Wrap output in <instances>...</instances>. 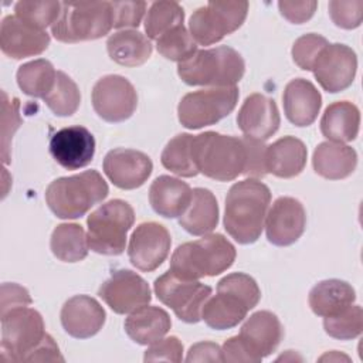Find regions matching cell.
Returning a JSON list of instances; mask_svg holds the SVG:
<instances>
[{"label": "cell", "mask_w": 363, "mask_h": 363, "mask_svg": "<svg viewBox=\"0 0 363 363\" xmlns=\"http://www.w3.org/2000/svg\"><path fill=\"white\" fill-rule=\"evenodd\" d=\"M271 191L258 179L233 184L225 197L224 228L238 244L255 242L264 228Z\"/></svg>", "instance_id": "1"}, {"label": "cell", "mask_w": 363, "mask_h": 363, "mask_svg": "<svg viewBox=\"0 0 363 363\" xmlns=\"http://www.w3.org/2000/svg\"><path fill=\"white\" fill-rule=\"evenodd\" d=\"M235 255V247L223 234H206L179 245L172 254L169 269L184 279L216 277L234 264Z\"/></svg>", "instance_id": "2"}, {"label": "cell", "mask_w": 363, "mask_h": 363, "mask_svg": "<svg viewBox=\"0 0 363 363\" xmlns=\"http://www.w3.org/2000/svg\"><path fill=\"white\" fill-rule=\"evenodd\" d=\"M244 72V58L238 51L227 45L197 50L190 58L177 65L179 77L191 86H235Z\"/></svg>", "instance_id": "3"}, {"label": "cell", "mask_w": 363, "mask_h": 363, "mask_svg": "<svg viewBox=\"0 0 363 363\" xmlns=\"http://www.w3.org/2000/svg\"><path fill=\"white\" fill-rule=\"evenodd\" d=\"M108 193L104 177L96 170H85L51 182L45 190V201L58 218L71 220L86 214L91 207L105 200Z\"/></svg>", "instance_id": "4"}, {"label": "cell", "mask_w": 363, "mask_h": 363, "mask_svg": "<svg viewBox=\"0 0 363 363\" xmlns=\"http://www.w3.org/2000/svg\"><path fill=\"white\" fill-rule=\"evenodd\" d=\"M194 160L199 173L217 182H230L244 173L247 149L242 138L204 132L193 135Z\"/></svg>", "instance_id": "5"}, {"label": "cell", "mask_w": 363, "mask_h": 363, "mask_svg": "<svg viewBox=\"0 0 363 363\" xmlns=\"http://www.w3.org/2000/svg\"><path fill=\"white\" fill-rule=\"evenodd\" d=\"M111 1H64L51 34L61 43L98 40L112 28Z\"/></svg>", "instance_id": "6"}, {"label": "cell", "mask_w": 363, "mask_h": 363, "mask_svg": "<svg viewBox=\"0 0 363 363\" xmlns=\"http://www.w3.org/2000/svg\"><path fill=\"white\" fill-rule=\"evenodd\" d=\"M135 223L132 206L121 199H113L96 210L86 220V240L89 250L102 255H119L125 251L128 231Z\"/></svg>", "instance_id": "7"}, {"label": "cell", "mask_w": 363, "mask_h": 363, "mask_svg": "<svg viewBox=\"0 0 363 363\" xmlns=\"http://www.w3.org/2000/svg\"><path fill=\"white\" fill-rule=\"evenodd\" d=\"M1 359L4 362H28L31 353L47 336L43 316L28 306H18L0 313Z\"/></svg>", "instance_id": "8"}, {"label": "cell", "mask_w": 363, "mask_h": 363, "mask_svg": "<svg viewBox=\"0 0 363 363\" xmlns=\"http://www.w3.org/2000/svg\"><path fill=\"white\" fill-rule=\"evenodd\" d=\"M238 96L237 86L206 88L189 92L179 102V121L187 129L214 125L234 111Z\"/></svg>", "instance_id": "9"}, {"label": "cell", "mask_w": 363, "mask_h": 363, "mask_svg": "<svg viewBox=\"0 0 363 363\" xmlns=\"http://www.w3.org/2000/svg\"><path fill=\"white\" fill-rule=\"evenodd\" d=\"M248 1H208L190 17L189 31L200 45H211L238 30L245 21Z\"/></svg>", "instance_id": "10"}, {"label": "cell", "mask_w": 363, "mask_h": 363, "mask_svg": "<svg viewBox=\"0 0 363 363\" xmlns=\"http://www.w3.org/2000/svg\"><path fill=\"white\" fill-rule=\"evenodd\" d=\"M153 289L157 299L186 323L201 320V309L211 295V286L199 279L180 278L170 269L155 279Z\"/></svg>", "instance_id": "11"}, {"label": "cell", "mask_w": 363, "mask_h": 363, "mask_svg": "<svg viewBox=\"0 0 363 363\" xmlns=\"http://www.w3.org/2000/svg\"><path fill=\"white\" fill-rule=\"evenodd\" d=\"M92 106L96 115L111 123L129 119L138 106L135 86L122 75H105L92 88Z\"/></svg>", "instance_id": "12"}, {"label": "cell", "mask_w": 363, "mask_h": 363, "mask_svg": "<svg viewBox=\"0 0 363 363\" xmlns=\"http://www.w3.org/2000/svg\"><path fill=\"white\" fill-rule=\"evenodd\" d=\"M356 52L345 44H328L318 55L312 72L319 85L330 94L349 88L356 77Z\"/></svg>", "instance_id": "13"}, {"label": "cell", "mask_w": 363, "mask_h": 363, "mask_svg": "<svg viewBox=\"0 0 363 363\" xmlns=\"http://www.w3.org/2000/svg\"><path fill=\"white\" fill-rule=\"evenodd\" d=\"M170 245V233L164 225L156 221L140 223L129 240V261L140 271H155L167 258Z\"/></svg>", "instance_id": "14"}, {"label": "cell", "mask_w": 363, "mask_h": 363, "mask_svg": "<svg viewBox=\"0 0 363 363\" xmlns=\"http://www.w3.org/2000/svg\"><path fill=\"white\" fill-rule=\"evenodd\" d=\"M99 298L119 315L130 313L152 301L147 282L130 269L115 271L98 289Z\"/></svg>", "instance_id": "15"}, {"label": "cell", "mask_w": 363, "mask_h": 363, "mask_svg": "<svg viewBox=\"0 0 363 363\" xmlns=\"http://www.w3.org/2000/svg\"><path fill=\"white\" fill-rule=\"evenodd\" d=\"M265 233L271 244L288 247L296 242L306 227V213L302 203L294 197H278L268 208Z\"/></svg>", "instance_id": "16"}, {"label": "cell", "mask_w": 363, "mask_h": 363, "mask_svg": "<svg viewBox=\"0 0 363 363\" xmlns=\"http://www.w3.org/2000/svg\"><path fill=\"white\" fill-rule=\"evenodd\" d=\"M153 170L150 157L135 149L116 147L106 153L104 172L113 186L122 190H133L145 184Z\"/></svg>", "instance_id": "17"}, {"label": "cell", "mask_w": 363, "mask_h": 363, "mask_svg": "<svg viewBox=\"0 0 363 363\" xmlns=\"http://www.w3.org/2000/svg\"><path fill=\"white\" fill-rule=\"evenodd\" d=\"M50 153L67 170L85 167L92 162L95 155L94 135L79 125L62 128L52 135Z\"/></svg>", "instance_id": "18"}, {"label": "cell", "mask_w": 363, "mask_h": 363, "mask_svg": "<svg viewBox=\"0 0 363 363\" xmlns=\"http://www.w3.org/2000/svg\"><path fill=\"white\" fill-rule=\"evenodd\" d=\"M50 45V34L21 18L6 16L0 27V48L10 58L21 60L44 52Z\"/></svg>", "instance_id": "19"}, {"label": "cell", "mask_w": 363, "mask_h": 363, "mask_svg": "<svg viewBox=\"0 0 363 363\" xmlns=\"http://www.w3.org/2000/svg\"><path fill=\"white\" fill-rule=\"evenodd\" d=\"M61 325L64 330L77 339L95 336L104 326L106 313L101 303L88 295L69 298L61 309Z\"/></svg>", "instance_id": "20"}, {"label": "cell", "mask_w": 363, "mask_h": 363, "mask_svg": "<svg viewBox=\"0 0 363 363\" xmlns=\"http://www.w3.org/2000/svg\"><path fill=\"white\" fill-rule=\"evenodd\" d=\"M281 118L274 99L262 94H251L237 113L240 130L250 138L267 140L279 128Z\"/></svg>", "instance_id": "21"}, {"label": "cell", "mask_w": 363, "mask_h": 363, "mask_svg": "<svg viewBox=\"0 0 363 363\" xmlns=\"http://www.w3.org/2000/svg\"><path fill=\"white\" fill-rule=\"evenodd\" d=\"M238 336L251 353L262 360L275 352L282 340L284 329L275 313L269 311H258L244 322Z\"/></svg>", "instance_id": "22"}, {"label": "cell", "mask_w": 363, "mask_h": 363, "mask_svg": "<svg viewBox=\"0 0 363 363\" xmlns=\"http://www.w3.org/2000/svg\"><path fill=\"white\" fill-rule=\"evenodd\" d=\"M282 101L285 116L295 126L312 125L322 106L320 92L305 78L289 81L284 89Z\"/></svg>", "instance_id": "23"}, {"label": "cell", "mask_w": 363, "mask_h": 363, "mask_svg": "<svg viewBox=\"0 0 363 363\" xmlns=\"http://www.w3.org/2000/svg\"><path fill=\"white\" fill-rule=\"evenodd\" d=\"M193 190L180 179L162 174L153 180L149 189V203L162 217H180L191 201Z\"/></svg>", "instance_id": "24"}, {"label": "cell", "mask_w": 363, "mask_h": 363, "mask_svg": "<svg viewBox=\"0 0 363 363\" xmlns=\"http://www.w3.org/2000/svg\"><path fill=\"white\" fill-rule=\"evenodd\" d=\"M313 170L329 180L349 177L357 164V153L353 147L339 142H322L312 156Z\"/></svg>", "instance_id": "25"}, {"label": "cell", "mask_w": 363, "mask_h": 363, "mask_svg": "<svg viewBox=\"0 0 363 363\" xmlns=\"http://www.w3.org/2000/svg\"><path fill=\"white\" fill-rule=\"evenodd\" d=\"M305 143L295 136H284L267 146V172L281 179L298 176L306 164Z\"/></svg>", "instance_id": "26"}, {"label": "cell", "mask_w": 363, "mask_h": 363, "mask_svg": "<svg viewBox=\"0 0 363 363\" xmlns=\"http://www.w3.org/2000/svg\"><path fill=\"white\" fill-rule=\"evenodd\" d=\"M123 326L126 335L135 343L147 346L164 337L172 328V320L164 309L143 305L129 313Z\"/></svg>", "instance_id": "27"}, {"label": "cell", "mask_w": 363, "mask_h": 363, "mask_svg": "<svg viewBox=\"0 0 363 363\" xmlns=\"http://www.w3.org/2000/svg\"><path fill=\"white\" fill-rule=\"evenodd\" d=\"M360 126L359 108L349 101L330 104L320 119V132L330 142L346 143L356 139Z\"/></svg>", "instance_id": "28"}, {"label": "cell", "mask_w": 363, "mask_h": 363, "mask_svg": "<svg viewBox=\"0 0 363 363\" xmlns=\"http://www.w3.org/2000/svg\"><path fill=\"white\" fill-rule=\"evenodd\" d=\"M179 224L191 235L210 234L218 224V204L216 196L208 189H193L191 201L179 217Z\"/></svg>", "instance_id": "29"}, {"label": "cell", "mask_w": 363, "mask_h": 363, "mask_svg": "<svg viewBox=\"0 0 363 363\" xmlns=\"http://www.w3.org/2000/svg\"><path fill=\"white\" fill-rule=\"evenodd\" d=\"M106 50L112 61L123 67L145 64L153 51L152 43L138 30H121L109 35Z\"/></svg>", "instance_id": "30"}, {"label": "cell", "mask_w": 363, "mask_h": 363, "mask_svg": "<svg viewBox=\"0 0 363 363\" xmlns=\"http://www.w3.org/2000/svg\"><path fill=\"white\" fill-rule=\"evenodd\" d=\"M356 292L350 284L340 279H325L318 282L309 292L308 302L318 316H330L352 305Z\"/></svg>", "instance_id": "31"}, {"label": "cell", "mask_w": 363, "mask_h": 363, "mask_svg": "<svg viewBox=\"0 0 363 363\" xmlns=\"http://www.w3.org/2000/svg\"><path fill=\"white\" fill-rule=\"evenodd\" d=\"M248 306L235 295L217 291L210 295L201 309V319L216 330H224L237 326L248 313Z\"/></svg>", "instance_id": "32"}, {"label": "cell", "mask_w": 363, "mask_h": 363, "mask_svg": "<svg viewBox=\"0 0 363 363\" xmlns=\"http://www.w3.org/2000/svg\"><path fill=\"white\" fill-rule=\"evenodd\" d=\"M50 248L54 257L64 262H78L88 255V240L84 228L77 223H62L51 234Z\"/></svg>", "instance_id": "33"}, {"label": "cell", "mask_w": 363, "mask_h": 363, "mask_svg": "<svg viewBox=\"0 0 363 363\" xmlns=\"http://www.w3.org/2000/svg\"><path fill=\"white\" fill-rule=\"evenodd\" d=\"M57 72L48 60L38 58L18 67L17 84L26 95L44 99L55 84Z\"/></svg>", "instance_id": "34"}, {"label": "cell", "mask_w": 363, "mask_h": 363, "mask_svg": "<svg viewBox=\"0 0 363 363\" xmlns=\"http://www.w3.org/2000/svg\"><path fill=\"white\" fill-rule=\"evenodd\" d=\"M160 162L163 167L182 177H194L199 174L194 160L193 135L179 133L170 139L162 152Z\"/></svg>", "instance_id": "35"}, {"label": "cell", "mask_w": 363, "mask_h": 363, "mask_svg": "<svg viewBox=\"0 0 363 363\" xmlns=\"http://www.w3.org/2000/svg\"><path fill=\"white\" fill-rule=\"evenodd\" d=\"M184 10L177 1H155L145 17V31L150 40H157L169 30L183 24Z\"/></svg>", "instance_id": "36"}, {"label": "cell", "mask_w": 363, "mask_h": 363, "mask_svg": "<svg viewBox=\"0 0 363 363\" xmlns=\"http://www.w3.org/2000/svg\"><path fill=\"white\" fill-rule=\"evenodd\" d=\"M45 105L57 116H71L81 104V92L71 77L58 71L52 89L44 98Z\"/></svg>", "instance_id": "37"}, {"label": "cell", "mask_w": 363, "mask_h": 363, "mask_svg": "<svg viewBox=\"0 0 363 363\" xmlns=\"http://www.w3.org/2000/svg\"><path fill=\"white\" fill-rule=\"evenodd\" d=\"M157 52L166 60L182 62L197 51V43L190 31L183 26H177L156 40Z\"/></svg>", "instance_id": "38"}, {"label": "cell", "mask_w": 363, "mask_h": 363, "mask_svg": "<svg viewBox=\"0 0 363 363\" xmlns=\"http://www.w3.org/2000/svg\"><path fill=\"white\" fill-rule=\"evenodd\" d=\"M325 332L339 340H350L360 336L363 329V312L359 305H349L335 315L325 316Z\"/></svg>", "instance_id": "39"}, {"label": "cell", "mask_w": 363, "mask_h": 363, "mask_svg": "<svg viewBox=\"0 0 363 363\" xmlns=\"http://www.w3.org/2000/svg\"><path fill=\"white\" fill-rule=\"evenodd\" d=\"M62 3L60 1H18L14 6L16 16L23 21L45 30L58 20Z\"/></svg>", "instance_id": "40"}, {"label": "cell", "mask_w": 363, "mask_h": 363, "mask_svg": "<svg viewBox=\"0 0 363 363\" xmlns=\"http://www.w3.org/2000/svg\"><path fill=\"white\" fill-rule=\"evenodd\" d=\"M217 291L235 295L248 306L250 311L257 306L261 298V291L255 279L242 272H233L221 278L217 284Z\"/></svg>", "instance_id": "41"}, {"label": "cell", "mask_w": 363, "mask_h": 363, "mask_svg": "<svg viewBox=\"0 0 363 363\" xmlns=\"http://www.w3.org/2000/svg\"><path fill=\"white\" fill-rule=\"evenodd\" d=\"M328 44L329 41L325 37L315 33L301 35L292 45V60L301 69L312 71L318 55Z\"/></svg>", "instance_id": "42"}, {"label": "cell", "mask_w": 363, "mask_h": 363, "mask_svg": "<svg viewBox=\"0 0 363 363\" xmlns=\"http://www.w3.org/2000/svg\"><path fill=\"white\" fill-rule=\"evenodd\" d=\"M3 104H1V111H3V118H1V159L3 163L7 164L10 163V146H11V139L14 132L18 129L21 125V118H20V102L17 98L13 101L9 99L7 94L3 91Z\"/></svg>", "instance_id": "43"}, {"label": "cell", "mask_w": 363, "mask_h": 363, "mask_svg": "<svg viewBox=\"0 0 363 363\" xmlns=\"http://www.w3.org/2000/svg\"><path fill=\"white\" fill-rule=\"evenodd\" d=\"M329 16L335 26L345 28V30H353L357 28L363 18V1L354 0V1H339L333 0L329 1Z\"/></svg>", "instance_id": "44"}, {"label": "cell", "mask_w": 363, "mask_h": 363, "mask_svg": "<svg viewBox=\"0 0 363 363\" xmlns=\"http://www.w3.org/2000/svg\"><path fill=\"white\" fill-rule=\"evenodd\" d=\"M113 28L138 27L145 16V1H111Z\"/></svg>", "instance_id": "45"}, {"label": "cell", "mask_w": 363, "mask_h": 363, "mask_svg": "<svg viewBox=\"0 0 363 363\" xmlns=\"http://www.w3.org/2000/svg\"><path fill=\"white\" fill-rule=\"evenodd\" d=\"M244 143L247 149V162L244 169V176L250 179H262L267 172V146L264 140L244 136Z\"/></svg>", "instance_id": "46"}, {"label": "cell", "mask_w": 363, "mask_h": 363, "mask_svg": "<svg viewBox=\"0 0 363 363\" xmlns=\"http://www.w3.org/2000/svg\"><path fill=\"white\" fill-rule=\"evenodd\" d=\"M145 362H182L183 360V345L176 336L162 337L155 343L149 345L143 356Z\"/></svg>", "instance_id": "47"}, {"label": "cell", "mask_w": 363, "mask_h": 363, "mask_svg": "<svg viewBox=\"0 0 363 363\" xmlns=\"http://www.w3.org/2000/svg\"><path fill=\"white\" fill-rule=\"evenodd\" d=\"M316 1H279L278 9L284 18L294 24L308 21L316 11Z\"/></svg>", "instance_id": "48"}, {"label": "cell", "mask_w": 363, "mask_h": 363, "mask_svg": "<svg viewBox=\"0 0 363 363\" xmlns=\"http://www.w3.org/2000/svg\"><path fill=\"white\" fill-rule=\"evenodd\" d=\"M223 362H245V363H258L261 362L255 357L251 350L245 346L242 339L237 335L227 339L221 347Z\"/></svg>", "instance_id": "49"}, {"label": "cell", "mask_w": 363, "mask_h": 363, "mask_svg": "<svg viewBox=\"0 0 363 363\" xmlns=\"http://www.w3.org/2000/svg\"><path fill=\"white\" fill-rule=\"evenodd\" d=\"M31 296L28 291L17 284H3L1 285V303L0 313L18 306H28L31 303Z\"/></svg>", "instance_id": "50"}, {"label": "cell", "mask_w": 363, "mask_h": 363, "mask_svg": "<svg viewBox=\"0 0 363 363\" xmlns=\"http://www.w3.org/2000/svg\"><path fill=\"white\" fill-rule=\"evenodd\" d=\"M186 362H223L221 347L213 342H199L189 349Z\"/></svg>", "instance_id": "51"}, {"label": "cell", "mask_w": 363, "mask_h": 363, "mask_svg": "<svg viewBox=\"0 0 363 363\" xmlns=\"http://www.w3.org/2000/svg\"><path fill=\"white\" fill-rule=\"evenodd\" d=\"M349 360V357L347 356H345V354H339L337 352H332V353H326V354H323L319 360L320 362H323V360Z\"/></svg>", "instance_id": "52"}]
</instances>
